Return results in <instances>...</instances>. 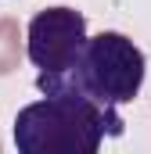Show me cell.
Wrapping results in <instances>:
<instances>
[{"label": "cell", "instance_id": "3", "mask_svg": "<svg viewBox=\"0 0 151 154\" xmlns=\"http://www.w3.org/2000/svg\"><path fill=\"white\" fill-rule=\"evenodd\" d=\"M86 43V18L76 7H47L33 14L29 29H25V54L36 65V90L50 93L58 90V82L69 75L76 65L79 50Z\"/></svg>", "mask_w": 151, "mask_h": 154}, {"label": "cell", "instance_id": "2", "mask_svg": "<svg viewBox=\"0 0 151 154\" xmlns=\"http://www.w3.org/2000/svg\"><path fill=\"white\" fill-rule=\"evenodd\" d=\"M148 75L144 50L122 32H97L86 36L76 65L50 93H83L101 108H122L130 104Z\"/></svg>", "mask_w": 151, "mask_h": 154}, {"label": "cell", "instance_id": "1", "mask_svg": "<svg viewBox=\"0 0 151 154\" xmlns=\"http://www.w3.org/2000/svg\"><path fill=\"white\" fill-rule=\"evenodd\" d=\"M122 129L119 108H101L83 93H43L14 115V147L22 154H94Z\"/></svg>", "mask_w": 151, "mask_h": 154}]
</instances>
